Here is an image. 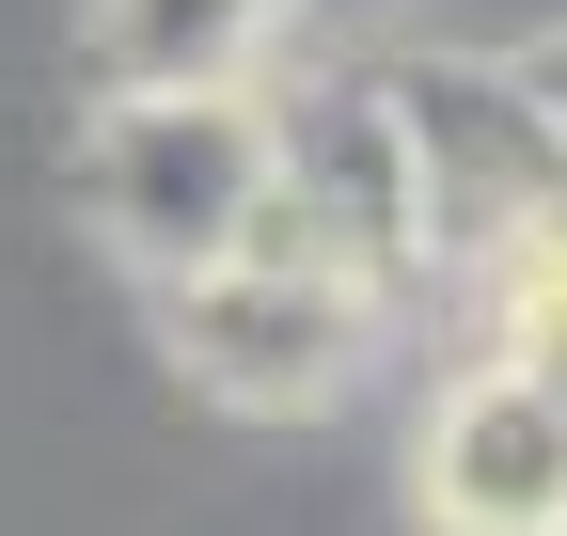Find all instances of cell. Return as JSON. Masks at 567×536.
Here are the masks:
<instances>
[{
  "label": "cell",
  "mask_w": 567,
  "mask_h": 536,
  "mask_svg": "<svg viewBox=\"0 0 567 536\" xmlns=\"http://www.w3.org/2000/svg\"><path fill=\"white\" fill-rule=\"evenodd\" d=\"M300 0H95V80L111 95H252Z\"/></svg>",
  "instance_id": "cell-5"
},
{
  "label": "cell",
  "mask_w": 567,
  "mask_h": 536,
  "mask_svg": "<svg viewBox=\"0 0 567 536\" xmlns=\"http://www.w3.org/2000/svg\"><path fill=\"white\" fill-rule=\"evenodd\" d=\"M363 316H379V300H347L331 268L237 252V268H205V285H174V363L221 394V411L300 426V411H331V394L363 379Z\"/></svg>",
  "instance_id": "cell-3"
},
{
  "label": "cell",
  "mask_w": 567,
  "mask_h": 536,
  "mask_svg": "<svg viewBox=\"0 0 567 536\" xmlns=\"http://www.w3.org/2000/svg\"><path fill=\"white\" fill-rule=\"evenodd\" d=\"M410 489L442 536H567V411L520 363H473L410 442Z\"/></svg>",
  "instance_id": "cell-4"
},
{
  "label": "cell",
  "mask_w": 567,
  "mask_h": 536,
  "mask_svg": "<svg viewBox=\"0 0 567 536\" xmlns=\"http://www.w3.org/2000/svg\"><path fill=\"white\" fill-rule=\"evenodd\" d=\"M505 63H520V95H536V111H551V143H567V17H551V32H536V48H505Z\"/></svg>",
  "instance_id": "cell-6"
},
{
  "label": "cell",
  "mask_w": 567,
  "mask_h": 536,
  "mask_svg": "<svg viewBox=\"0 0 567 536\" xmlns=\"http://www.w3.org/2000/svg\"><path fill=\"white\" fill-rule=\"evenodd\" d=\"M80 189H95V237L174 300L205 268H237L268 206V95H111L80 143Z\"/></svg>",
  "instance_id": "cell-2"
},
{
  "label": "cell",
  "mask_w": 567,
  "mask_h": 536,
  "mask_svg": "<svg viewBox=\"0 0 567 536\" xmlns=\"http://www.w3.org/2000/svg\"><path fill=\"white\" fill-rule=\"evenodd\" d=\"M379 111H394V174H410V237L425 268H520L567 237V143L551 111L520 95V63H457V48H410L379 63Z\"/></svg>",
  "instance_id": "cell-1"
}]
</instances>
